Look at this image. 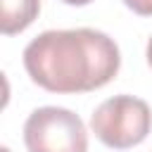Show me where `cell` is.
Returning a JSON list of instances; mask_svg holds the SVG:
<instances>
[{
    "label": "cell",
    "instance_id": "6da1fadb",
    "mask_svg": "<svg viewBox=\"0 0 152 152\" xmlns=\"http://www.w3.org/2000/svg\"><path fill=\"white\" fill-rule=\"evenodd\" d=\"M24 66L31 81L50 93H90L116 76L121 55L116 43L95 28L45 31L26 45Z\"/></svg>",
    "mask_w": 152,
    "mask_h": 152
},
{
    "label": "cell",
    "instance_id": "7a4b0ae2",
    "mask_svg": "<svg viewBox=\"0 0 152 152\" xmlns=\"http://www.w3.org/2000/svg\"><path fill=\"white\" fill-rule=\"evenodd\" d=\"M90 128L100 142L112 150L140 145L152 128V112L145 100L133 95H114L104 100L90 116Z\"/></svg>",
    "mask_w": 152,
    "mask_h": 152
},
{
    "label": "cell",
    "instance_id": "3957f363",
    "mask_svg": "<svg viewBox=\"0 0 152 152\" xmlns=\"http://www.w3.org/2000/svg\"><path fill=\"white\" fill-rule=\"evenodd\" d=\"M28 152H88V133L78 114L64 107H40L24 124Z\"/></svg>",
    "mask_w": 152,
    "mask_h": 152
},
{
    "label": "cell",
    "instance_id": "277c9868",
    "mask_svg": "<svg viewBox=\"0 0 152 152\" xmlns=\"http://www.w3.org/2000/svg\"><path fill=\"white\" fill-rule=\"evenodd\" d=\"M40 12V0H0V31L5 36L21 33Z\"/></svg>",
    "mask_w": 152,
    "mask_h": 152
},
{
    "label": "cell",
    "instance_id": "5b68a950",
    "mask_svg": "<svg viewBox=\"0 0 152 152\" xmlns=\"http://www.w3.org/2000/svg\"><path fill=\"white\" fill-rule=\"evenodd\" d=\"M124 5L140 17H152V0H124Z\"/></svg>",
    "mask_w": 152,
    "mask_h": 152
},
{
    "label": "cell",
    "instance_id": "8992f818",
    "mask_svg": "<svg viewBox=\"0 0 152 152\" xmlns=\"http://www.w3.org/2000/svg\"><path fill=\"white\" fill-rule=\"evenodd\" d=\"M62 2H66V5H71V7H83V5H88V2H93V0H62Z\"/></svg>",
    "mask_w": 152,
    "mask_h": 152
},
{
    "label": "cell",
    "instance_id": "52a82bcc",
    "mask_svg": "<svg viewBox=\"0 0 152 152\" xmlns=\"http://www.w3.org/2000/svg\"><path fill=\"white\" fill-rule=\"evenodd\" d=\"M147 64L152 66V38H150V43H147Z\"/></svg>",
    "mask_w": 152,
    "mask_h": 152
},
{
    "label": "cell",
    "instance_id": "ba28073f",
    "mask_svg": "<svg viewBox=\"0 0 152 152\" xmlns=\"http://www.w3.org/2000/svg\"><path fill=\"white\" fill-rule=\"evenodd\" d=\"M0 152H12V150H10V147H2V150H0Z\"/></svg>",
    "mask_w": 152,
    "mask_h": 152
}]
</instances>
